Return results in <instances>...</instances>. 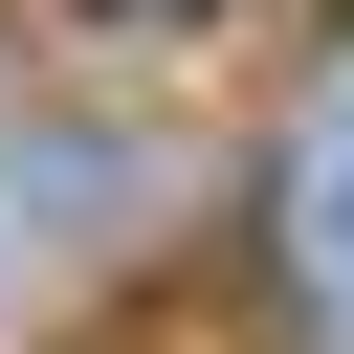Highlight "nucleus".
<instances>
[{
  "mask_svg": "<svg viewBox=\"0 0 354 354\" xmlns=\"http://www.w3.org/2000/svg\"><path fill=\"white\" fill-rule=\"evenodd\" d=\"M44 22H88L66 66H177V44H199V0H44Z\"/></svg>",
  "mask_w": 354,
  "mask_h": 354,
  "instance_id": "f03ea898",
  "label": "nucleus"
},
{
  "mask_svg": "<svg viewBox=\"0 0 354 354\" xmlns=\"http://www.w3.org/2000/svg\"><path fill=\"white\" fill-rule=\"evenodd\" d=\"M288 266H310V288L354 310V88H332V111L288 133Z\"/></svg>",
  "mask_w": 354,
  "mask_h": 354,
  "instance_id": "f257e3e1",
  "label": "nucleus"
}]
</instances>
